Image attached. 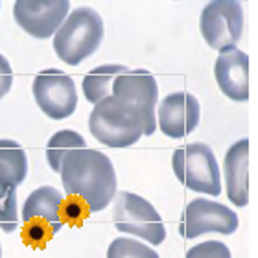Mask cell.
<instances>
[{
	"instance_id": "cell-1",
	"label": "cell",
	"mask_w": 258,
	"mask_h": 258,
	"mask_svg": "<svg viewBox=\"0 0 258 258\" xmlns=\"http://www.w3.org/2000/svg\"><path fill=\"white\" fill-rule=\"evenodd\" d=\"M61 181L67 196L80 198L89 212H100L109 207L118 190L113 161L103 151L92 148L70 151L64 157Z\"/></svg>"
},
{
	"instance_id": "cell-2",
	"label": "cell",
	"mask_w": 258,
	"mask_h": 258,
	"mask_svg": "<svg viewBox=\"0 0 258 258\" xmlns=\"http://www.w3.org/2000/svg\"><path fill=\"white\" fill-rule=\"evenodd\" d=\"M105 35L103 19L94 8L80 6L70 11L69 17L54 35V52L64 64L78 67L81 61L98 52Z\"/></svg>"
},
{
	"instance_id": "cell-3",
	"label": "cell",
	"mask_w": 258,
	"mask_h": 258,
	"mask_svg": "<svg viewBox=\"0 0 258 258\" xmlns=\"http://www.w3.org/2000/svg\"><path fill=\"white\" fill-rule=\"evenodd\" d=\"M89 129L107 148H129L144 137V118L137 107L111 94L94 105Z\"/></svg>"
},
{
	"instance_id": "cell-4",
	"label": "cell",
	"mask_w": 258,
	"mask_h": 258,
	"mask_svg": "<svg viewBox=\"0 0 258 258\" xmlns=\"http://www.w3.org/2000/svg\"><path fill=\"white\" fill-rule=\"evenodd\" d=\"M172 168L177 181L192 192L218 198L221 194V170L214 150L205 142H190L173 151Z\"/></svg>"
},
{
	"instance_id": "cell-5",
	"label": "cell",
	"mask_w": 258,
	"mask_h": 258,
	"mask_svg": "<svg viewBox=\"0 0 258 258\" xmlns=\"http://www.w3.org/2000/svg\"><path fill=\"white\" fill-rule=\"evenodd\" d=\"M113 223L120 232L137 236L151 245L166 240V227L153 205L139 194L120 190L113 199Z\"/></svg>"
},
{
	"instance_id": "cell-6",
	"label": "cell",
	"mask_w": 258,
	"mask_h": 258,
	"mask_svg": "<svg viewBox=\"0 0 258 258\" xmlns=\"http://www.w3.org/2000/svg\"><path fill=\"white\" fill-rule=\"evenodd\" d=\"M199 30L205 43L220 54L238 48L243 33V8L238 0L207 2L199 15Z\"/></svg>"
},
{
	"instance_id": "cell-7",
	"label": "cell",
	"mask_w": 258,
	"mask_h": 258,
	"mask_svg": "<svg viewBox=\"0 0 258 258\" xmlns=\"http://www.w3.org/2000/svg\"><path fill=\"white\" fill-rule=\"evenodd\" d=\"M240 220L238 214L227 205L212 199H192L184 207L179 220V234L184 240H194L207 232L218 234H234L238 231Z\"/></svg>"
},
{
	"instance_id": "cell-8",
	"label": "cell",
	"mask_w": 258,
	"mask_h": 258,
	"mask_svg": "<svg viewBox=\"0 0 258 258\" xmlns=\"http://www.w3.org/2000/svg\"><path fill=\"white\" fill-rule=\"evenodd\" d=\"M33 100L37 107L52 120H64L78 107L76 83L59 69H44L33 78Z\"/></svg>"
},
{
	"instance_id": "cell-9",
	"label": "cell",
	"mask_w": 258,
	"mask_h": 258,
	"mask_svg": "<svg viewBox=\"0 0 258 258\" xmlns=\"http://www.w3.org/2000/svg\"><path fill=\"white\" fill-rule=\"evenodd\" d=\"M111 94L139 109L144 118V135L151 137L157 131V103L159 83L155 76L146 69H129L113 83Z\"/></svg>"
},
{
	"instance_id": "cell-10",
	"label": "cell",
	"mask_w": 258,
	"mask_h": 258,
	"mask_svg": "<svg viewBox=\"0 0 258 258\" xmlns=\"http://www.w3.org/2000/svg\"><path fill=\"white\" fill-rule=\"evenodd\" d=\"M70 13L69 0H17L13 19L33 39L54 37Z\"/></svg>"
},
{
	"instance_id": "cell-11",
	"label": "cell",
	"mask_w": 258,
	"mask_h": 258,
	"mask_svg": "<svg viewBox=\"0 0 258 258\" xmlns=\"http://www.w3.org/2000/svg\"><path fill=\"white\" fill-rule=\"evenodd\" d=\"M201 120V105L192 92L177 91L162 98L157 109V127L168 139L181 140L192 135Z\"/></svg>"
},
{
	"instance_id": "cell-12",
	"label": "cell",
	"mask_w": 258,
	"mask_h": 258,
	"mask_svg": "<svg viewBox=\"0 0 258 258\" xmlns=\"http://www.w3.org/2000/svg\"><path fill=\"white\" fill-rule=\"evenodd\" d=\"M214 78L223 96L232 102L249 100V55L245 52L234 48L218 55Z\"/></svg>"
},
{
	"instance_id": "cell-13",
	"label": "cell",
	"mask_w": 258,
	"mask_h": 258,
	"mask_svg": "<svg viewBox=\"0 0 258 258\" xmlns=\"http://www.w3.org/2000/svg\"><path fill=\"white\" fill-rule=\"evenodd\" d=\"M223 179L227 198L242 209L249 203V139H240L229 146L223 157Z\"/></svg>"
},
{
	"instance_id": "cell-14",
	"label": "cell",
	"mask_w": 258,
	"mask_h": 258,
	"mask_svg": "<svg viewBox=\"0 0 258 258\" xmlns=\"http://www.w3.org/2000/svg\"><path fill=\"white\" fill-rule=\"evenodd\" d=\"M63 194L55 186H39L26 198L21 210V218L24 223L32 220H41L54 227L55 232L63 229V218H61V207H63Z\"/></svg>"
},
{
	"instance_id": "cell-15",
	"label": "cell",
	"mask_w": 258,
	"mask_h": 258,
	"mask_svg": "<svg viewBox=\"0 0 258 258\" xmlns=\"http://www.w3.org/2000/svg\"><path fill=\"white\" fill-rule=\"evenodd\" d=\"M28 175V155L17 140L0 139V184L24 183Z\"/></svg>"
},
{
	"instance_id": "cell-16",
	"label": "cell",
	"mask_w": 258,
	"mask_h": 258,
	"mask_svg": "<svg viewBox=\"0 0 258 258\" xmlns=\"http://www.w3.org/2000/svg\"><path fill=\"white\" fill-rule=\"evenodd\" d=\"M125 70H129V67L125 64H100L96 69H92L81 81V91L87 102L96 105L103 98L111 96L114 80L120 74H124Z\"/></svg>"
},
{
	"instance_id": "cell-17",
	"label": "cell",
	"mask_w": 258,
	"mask_h": 258,
	"mask_svg": "<svg viewBox=\"0 0 258 258\" xmlns=\"http://www.w3.org/2000/svg\"><path fill=\"white\" fill-rule=\"evenodd\" d=\"M83 148H87V142L78 131L61 129V131L50 137L44 155H46V161H48V166L52 168V172L61 173V164H63L64 157L69 155L70 151L83 150Z\"/></svg>"
},
{
	"instance_id": "cell-18",
	"label": "cell",
	"mask_w": 258,
	"mask_h": 258,
	"mask_svg": "<svg viewBox=\"0 0 258 258\" xmlns=\"http://www.w3.org/2000/svg\"><path fill=\"white\" fill-rule=\"evenodd\" d=\"M107 258H161L148 243L135 240L133 236H118L109 243Z\"/></svg>"
},
{
	"instance_id": "cell-19",
	"label": "cell",
	"mask_w": 258,
	"mask_h": 258,
	"mask_svg": "<svg viewBox=\"0 0 258 258\" xmlns=\"http://www.w3.org/2000/svg\"><path fill=\"white\" fill-rule=\"evenodd\" d=\"M0 229L8 234L19 229L17 186L13 184H0Z\"/></svg>"
},
{
	"instance_id": "cell-20",
	"label": "cell",
	"mask_w": 258,
	"mask_h": 258,
	"mask_svg": "<svg viewBox=\"0 0 258 258\" xmlns=\"http://www.w3.org/2000/svg\"><path fill=\"white\" fill-rule=\"evenodd\" d=\"M184 258H232L231 249L227 243L218 240H207V242L196 243L184 254Z\"/></svg>"
},
{
	"instance_id": "cell-21",
	"label": "cell",
	"mask_w": 258,
	"mask_h": 258,
	"mask_svg": "<svg viewBox=\"0 0 258 258\" xmlns=\"http://www.w3.org/2000/svg\"><path fill=\"white\" fill-rule=\"evenodd\" d=\"M57 232L54 231V227H50L48 223H44L41 220H32L28 221L24 227V240L28 242V245H44V243L52 240Z\"/></svg>"
},
{
	"instance_id": "cell-22",
	"label": "cell",
	"mask_w": 258,
	"mask_h": 258,
	"mask_svg": "<svg viewBox=\"0 0 258 258\" xmlns=\"http://www.w3.org/2000/svg\"><path fill=\"white\" fill-rule=\"evenodd\" d=\"M87 214H89V209H87V205L80 198L76 199V201H69V203L63 201V207H61V218H63V221L67 218L70 221L80 223L81 218H85Z\"/></svg>"
},
{
	"instance_id": "cell-23",
	"label": "cell",
	"mask_w": 258,
	"mask_h": 258,
	"mask_svg": "<svg viewBox=\"0 0 258 258\" xmlns=\"http://www.w3.org/2000/svg\"><path fill=\"white\" fill-rule=\"evenodd\" d=\"M11 87H13V69H11L10 61L0 54V100L8 96Z\"/></svg>"
},
{
	"instance_id": "cell-24",
	"label": "cell",
	"mask_w": 258,
	"mask_h": 258,
	"mask_svg": "<svg viewBox=\"0 0 258 258\" xmlns=\"http://www.w3.org/2000/svg\"><path fill=\"white\" fill-rule=\"evenodd\" d=\"M0 258H2V245H0Z\"/></svg>"
},
{
	"instance_id": "cell-25",
	"label": "cell",
	"mask_w": 258,
	"mask_h": 258,
	"mask_svg": "<svg viewBox=\"0 0 258 258\" xmlns=\"http://www.w3.org/2000/svg\"><path fill=\"white\" fill-rule=\"evenodd\" d=\"M0 8H2V4H0Z\"/></svg>"
}]
</instances>
